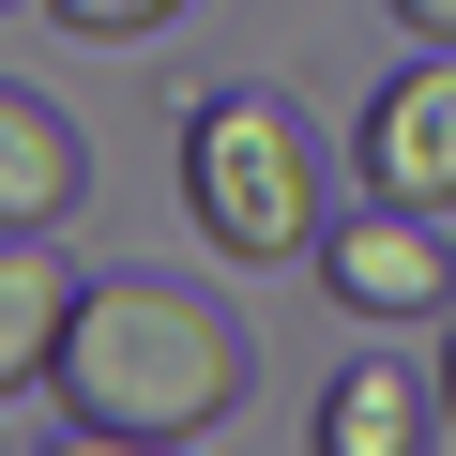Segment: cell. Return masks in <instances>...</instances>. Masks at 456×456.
Masks as SVG:
<instances>
[{"label": "cell", "instance_id": "6da1fadb", "mask_svg": "<svg viewBox=\"0 0 456 456\" xmlns=\"http://www.w3.org/2000/svg\"><path fill=\"white\" fill-rule=\"evenodd\" d=\"M244 411V335L228 305L167 289V274H92L61 320V426H122V441H213Z\"/></svg>", "mask_w": 456, "mask_h": 456}, {"label": "cell", "instance_id": "7a4b0ae2", "mask_svg": "<svg viewBox=\"0 0 456 456\" xmlns=\"http://www.w3.org/2000/svg\"><path fill=\"white\" fill-rule=\"evenodd\" d=\"M183 213L213 259H320V228H335L320 122L289 92H198L183 107Z\"/></svg>", "mask_w": 456, "mask_h": 456}, {"label": "cell", "instance_id": "3957f363", "mask_svg": "<svg viewBox=\"0 0 456 456\" xmlns=\"http://www.w3.org/2000/svg\"><path fill=\"white\" fill-rule=\"evenodd\" d=\"M320 289H335L350 320H441V305H456V259H441V213H395V198L335 213V228H320Z\"/></svg>", "mask_w": 456, "mask_h": 456}, {"label": "cell", "instance_id": "277c9868", "mask_svg": "<svg viewBox=\"0 0 456 456\" xmlns=\"http://www.w3.org/2000/svg\"><path fill=\"white\" fill-rule=\"evenodd\" d=\"M350 152H365V198H395V213H456V46L395 61Z\"/></svg>", "mask_w": 456, "mask_h": 456}, {"label": "cell", "instance_id": "5b68a950", "mask_svg": "<svg viewBox=\"0 0 456 456\" xmlns=\"http://www.w3.org/2000/svg\"><path fill=\"white\" fill-rule=\"evenodd\" d=\"M77 198H92V137H77L46 92L0 77V228H61Z\"/></svg>", "mask_w": 456, "mask_h": 456}, {"label": "cell", "instance_id": "8992f818", "mask_svg": "<svg viewBox=\"0 0 456 456\" xmlns=\"http://www.w3.org/2000/svg\"><path fill=\"white\" fill-rule=\"evenodd\" d=\"M426 426H441V395H426V365H395V350H350V365L320 380V456H426Z\"/></svg>", "mask_w": 456, "mask_h": 456}, {"label": "cell", "instance_id": "52a82bcc", "mask_svg": "<svg viewBox=\"0 0 456 456\" xmlns=\"http://www.w3.org/2000/svg\"><path fill=\"white\" fill-rule=\"evenodd\" d=\"M61 320H77V274L46 259V228H0V395L61 365Z\"/></svg>", "mask_w": 456, "mask_h": 456}, {"label": "cell", "instance_id": "ba28073f", "mask_svg": "<svg viewBox=\"0 0 456 456\" xmlns=\"http://www.w3.org/2000/svg\"><path fill=\"white\" fill-rule=\"evenodd\" d=\"M46 16H61L77 46H152V31L183 16V0H46Z\"/></svg>", "mask_w": 456, "mask_h": 456}, {"label": "cell", "instance_id": "9c48e42d", "mask_svg": "<svg viewBox=\"0 0 456 456\" xmlns=\"http://www.w3.org/2000/svg\"><path fill=\"white\" fill-rule=\"evenodd\" d=\"M46 456H198V441H122V426H61Z\"/></svg>", "mask_w": 456, "mask_h": 456}, {"label": "cell", "instance_id": "30bf717a", "mask_svg": "<svg viewBox=\"0 0 456 456\" xmlns=\"http://www.w3.org/2000/svg\"><path fill=\"white\" fill-rule=\"evenodd\" d=\"M395 31H426V46H456V0H395Z\"/></svg>", "mask_w": 456, "mask_h": 456}, {"label": "cell", "instance_id": "8fae6325", "mask_svg": "<svg viewBox=\"0 0 456 456\" xmlns=\"http://www.w3.org/2000/svg\"><path fill=\"white\" fill-rule=\"evenodd\" d=\"M441 426H456V335H441Z\"/></svg>", "mask_w": 456, "mask_h": 456}, {"label": "cell", "instance_id": "7c38bea8", "mask_svg": "<svg viewBox=\"0 0 456 456\" xmlns=\"http://www.w3.org/2000/svg\"><path fill=\"white\" fill-rule=\"evenodd\" d=\"M0 16H16V0H0Z\"/></svg>", "mask_w": 456, "mask_h": 456}]
</instances>
